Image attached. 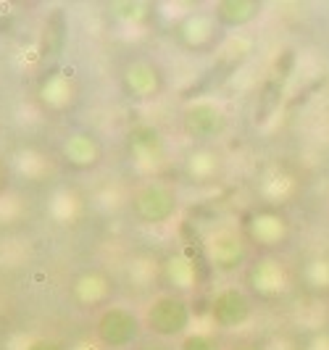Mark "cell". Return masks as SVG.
<instances>
[{
	"label": "cell",
	"mask_w": 329,
	"mask_h": 350,
	"mask_svg": "<svg viewBox=\"0 0 329 350\" xmlns=\"http://www.w3.org/2000/svg\"><path fill=\"white\" fill-rule=\"evenodd\" d=\"M192 316L195 311H192L190 298L158 293L148 303L142 321H145V332L156 337L158 342H179L182 337L192 332Z\"/></svg>",
	"instance_id": "cell-1"
},
{
	"label": "cell",
	"mask_w": 329,
	"mask_h": 350,
	"mask_svg": "<svg viewBox=\"0 0 329 350\" xmlns=\"http://www.w3.org/2000/svg\"><path fill=\"white\" fill-rule=\"evenodd\" d=\"M92 334H95L98 345L105 350H129L140 345V340L145 334V321L132 306L111 303L108 308L98 311Z\"/></svg>",
	"instance_id": "cell-2"
},
{
	"label": "cell",
	"mask_w": 329,
	"mask_h": 350,
	"mask_svg": "<svg viewBox=\"0 0 329 350\" xmlns=\"http://www.w3.org/2000/svg\"><path fill=\"white\" fill-rule=\"evenodd\" d=\"M132 213L140 224L145 227H163L176 219L182 208V198L172 182L150 176L132 193Z\"/></svg>",
	"instance_id": "cell-3"
},
{
	"label": "cell",
	"mask_w": 329,
	"mask_h": 350,
	"mask_svg": "<svg viewBox=\"0 0 329 350\" xmlns=\"http://www.w3.org/2000/svg\"><path fill=\"white\" fill-rule=\"evenodd\" d=\"M203 253L208 269L222 277H235L240 271L245 274L248 263L253 261V245L237 229H216L213 234H208Z\"/></svg>",
	"instance_id": "cell-4"
},
{
	"label": "cell",
	"mask_w": 329,
	"mask_h": 350,
	"mask_svg": "<svg viewBox=\"0 0 329 350\" xmlns=\"http://www.w3.org/2000/svg\"><path fill=\"white\" fill-rule=\"evenodd\" d=\"M290 269L287 263L279 261L277 256H259L248 263L245 269V290L259 303H277L290 293Z\"/></svg>",
	"instance_id": "cell-5"
},
{
	"label": "cell",
	"mask_w": 329,
	"mask_h": 350,
	"mask_svg": "<svg viewBox=\"0 0 329 350\" xmlns=\"http://www.w3.org/2000/svg\"><path fill=\"white\" fill-rule=\"evenodd\" d=\"M211 321L222 332H237L248 327L256 316V300L240 284H226L211 300Z\"/></svg>",
	"instance_id": "cell-6"
},
{
	"label": "cell",
	"mask_w": 329,
	"mask_h": 350,
	"mask_svg": "<svg viewBox=\"0 0 329 350\" xmlns=\"http://www.w3.org/2000/svg\"><path fill=\"white\" fill-rule=\"evenodd\" d=\"M229 129V113L219 100H192L182 111V132L198 145L222 140Z\"/></svg>",
	"instance_id": "cell-7"
},
{
	"label": "cell",
	"mask_w": 329,
	"mask_h": 350,
	"mask_svg": "<svg viewBox=\"0 0 329 350\" xmlns=\"http://www.w3.org/2000/svg\"><path fill=\"white\" fill-rule=\"evenodd\" d=\"M119 85H122L124 98H129L132 103H150L161 98V92L166 88V77L163 69L150 58H132L124 64L119 74Z\"/></svg>",
	"instance_id": "cell-8"
},
{
	"label": "cell",
	"mask_w": 329,
	"mask_h": 350,
	"mask_svg": "<svg viewBox=\"0 0 329 350\" xmlns=\"http://www.w3.org/2000/svg\"><path fill=\"white\" fill-rule=\"evenodd\" d=\"M243 234L250 245L261 250L282 247L290 237V219L274 206L253 208L243 216Z\"/></svg>",
	"instance_id": "cell-9"
},
{
	"label": "cell",
	"mask_w": 329,
	"mask_h": 350,
	"mask_svg": "<svg viewBox=\"0 0 329 350\" xmlns=\"http://www.w3.org/2000/svg\"><path fill=\"white\" fill-rule=\"evenodd\" d=\"M219 35H222V27L216 24L213 11H203V8L187 11L174 24V40L179 42V48L190 53L211 51L216 45Z\"/></svg>",
	"instance_id": "cell-10"
},
{
	"label": "cell",
	"mask_w": 329,
	"mask_h": 350,
	"mask_svg": "<svg viewBox=\"0 0 329 350\" xmlns=\"http://www.w3.org/2000/svg\"><path fill=\"white\" fill-rule=\"evenodd\" d=\"M158 282L163 284V293L190 298V293H195L200 284V266L190 250H174L158 263Z\"/></svg>",
	"instance_id": "cell-11"
},
{
	"label": "cell",
	"mask_w": 329,
	"mask_h": 350,
	"mask_svg": "<svg viewBox=\"0 0 329 350\" xmlns=\"http://www.w3.org/2000/svg\"><path fill=\"white\" fill-rule=\"evenodd\" d=\"M127 153L140 172H153L166 158V137L156 124H137L127 135Z\"/></svg>",
	"instance_id": "cell-12"
},
{
	"label": "cell",
	"mask_w": 329,
	"mask_h": 350,
	"mask_svg": "<svg viewBox=\"0 0 329 350\" xmlns=\"http://www.w3.org/2000/svg\"><path fill=\"white\" fill-rule=\"evenodd\" d=\"M61 161L74 174L95 172L103 161V142L98 140V135L87 129H77L61 142Z\"/></svg>",
	"instance_id": "cell-13"
},
{
	"label": "cell",
	"mask_w": 329,
	"mask_h": 350,
	"mask_svg": "<svg viewBox=\"0 0 329 350\" xmlns=\"http://www.w3.org/2000/svg\"><path fill=\"white\" fill-rule=\"evenodd\" d=\"M111 293H114V284L98 269L82 271L77 280L71 282V298L85 311H103V308H108L111 306Z\"/></svg>",
	"instance_id": "cell-14"
},
{
	"label": "cell",
	"mask_w": 329,
	"mask_h": 350,
	"mask_svg": "<svg viewBox=\"0 0 329 350\" xmlns=\"http://www.w3.org/2000/svg\"><path fill=\"white\" fill-rule=\"evenodd\" d=\"M37 100L51 113H64L77 103V85L66 71H51L37 85Z\"/></svg>",
	"instance_id": "cell-15"
},
{
	"label": "cell",
	"mask_w": 329,
	"mask_h": 350,
	"mask_svg": "<svg viewBox=\"0 0 329 350\" xmlns=\"http://www.w3.org/2000/svg\"><path fill=\"white\" fill-rule=\"evenodd\" d=\"M211 11L216 16V24L222 27V32H240L263 16V3L261 0H219Z\"/></svg>",
	"instance_id": "cell-16"
},
{
	"label": "cell",
	"mask_w": 329,
	"mask_h": 350,
	"mask_svg": "<svg viewBox=\"0 0 329 350\" xmlns=\"http://www.w3.org/2000/svg\"><path fill=\"white\" fill-rule=\"evenodd\" d=\"M222 166H224V161L211 145H198L185 158V176L192 185H211L222 174Z\"/></svg>",
	"instance_id": "cell-17"
},
{
	"label": "cell",
	"mask_w": 329,
	"mask_h": 350,
	"mask_svg": "<svg viewBox=\"0 0 329 350\" xmlns=\"http://www.w3.org/2000/svg\"><path fill=\"white\" fill-rule=\"evenodd\" d=\"M156 14L153 3L148 0H114L108 3V16L122 27H142Z\"/></svg>",
	"instance_id": "cell-18"
},
{
	"label": "cell",
	"mask_w": 329,
	"mask_h": 350,
	"mask_svg": "<svg viewBox=\"0 0 329 350\" xmlns=\"http://www.w3.org/2000/svg\"><path fill=\"white\" fill-rule=\"evenodd\" d=\"M282 95H285V90H282L279 79H269L263 85L259 95V103H256V124H266L277 113L279 105H282Z\"/></svg>",
	"instance_id": "cell-19"
},
{
	"label": "cell",
	"mask_w": 329,
	"mask_h": 350,
	"mask_svg": "<svg viewBox=\"0 0 329 350\" xmlns=\"http://www.w3.org/2000/svg\"><path fill=\"white\" fill-rule=\"evenodd\" d=\"M303 282L308 284V290H313V293L329 290V261H324V258H311V261L303 266Z\"/></svg>",
	"instance_id": "cell-20"
},
{
	"label": "cell",
	"mask_w": 329,
	"mask_h": 350,
	"mask_svg": "<svg viewBox=\"0 0 329 350\" xmlns=\"http://www.w3.org/2000/svg\"><path fill=\"white\" fill-rule=\"evenodd\" d=\"M176 350H226V348L216 340V334L192 329L187 337H182L176 342Z\"/></svg>",
	"instance_id": "cell-21"
},
{
	"label": "cell",
	"mask_w": 329,
	"mask_h": 350,
	"mask_svg": "<svg viewBox=\"0 0 329 350\" xmlns=\"http://www.w3.org/2000/svg\"><path fill=\"white\" fill-rule=\"evenodd\" d=\"M24 350H69V348L61 340H55V337H35L32 342H27Z\"/></svg>",
	"instance_id": "cell-22"
},
{
	"label": "cell",
	"mask_w": 329,
	"mask_h": 350,
	"mask_svg": "<svg viewBox=\"0 0 329 350\" xmlns=\"http://www.w3.org/2000/svg\"><path fill=\"white\" fill-rule=\"evenodd\" d=\"M5 190H8V172H5V163L0 161V198L5 195Z\"/></svg>",
	"instance_id": "cell-23"
},
{
	"label": "cell",
	"mask_w": 329,
	"mask_h": 350,
	"mask_svg": "<svg viewBox=\"0 0 329 350\" xmlns=\"http://www.w3.org/2000/svg\"><path fill=\"white\" fill-rule=\"evenodd\" d=\"M140 350H174V348H169L166 342H148V345H142Z\"/></svg>",
	"instance_id": "cell-24"
},
{
	"label": "cell",
	"mask_w": 329,
	"mask_h": 350,
	"mask_svg": "<svg viewBox=\"0 0 329 350\" xmlns=\"http://www.w3.org/2000/svg\"><path fill=\"white\" fill-rule=\"evenodd\" d=\"M235 350H263L261 345H256V342H248V345H237Z\"/></svg>",
	"instance_id": "cell-25"
}]
</instances>
